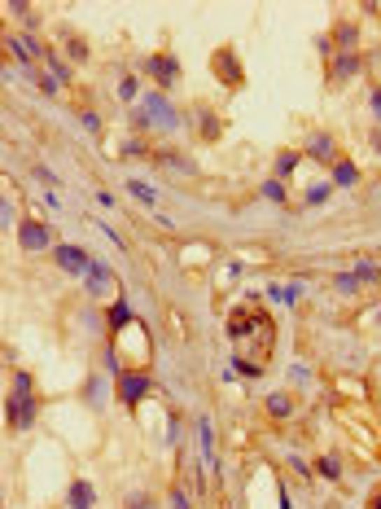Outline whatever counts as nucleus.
Listing matches in <instances>:
<instances>
[{"mask_svg":"<svg viewBox=\"0 0 381 509\" xmlns=\"http://www.w3.org/2000/svg\"><path fill=\"white\" fill-rule=\"evenodd\" d=\"M228 338L233 342H245V338H263L272 347V321L259 303H245V307H233L228 312Z\"/></svg>","mask_w":381,"mask_h":509,"instance_id":"1","label":"nucleus"},{"mask_svg":"<svg viewBox=\"0 0 381 509\" xmlns=\"http://www.w3.org/2000/svg\"><path fill=\"white\" fill-rule=\"evenodd\" d=\"M84 290H88V299H96V303L123 299V286H119V277H114V268L106 264V259H92V264H88V272H84Z\"/></svg>","mask_w":381,"mask_h":509,"instance_id":"2","label":"nucleus"},{"mask_svg":"<svg viewBox=\"0 0 381 509\" xmlns=\"http://www.w3.org/2000/svg\"><path fill=\"white\" fill-rule=\"evenodd\" d=\"M141 106H145V114H149V123H154V132H175V127L185 123V119H180V110L171 106V97L162 92V88H149Z\"/></svg>","mask_w":381,"mask_h":509,"instance_id":"3","label":"nucleus"},{"mask_svg":"<svg viewBox=\"0 0 381 509\" xmlns=\"http://www.w3.org/2000/svg\"><path fill=\"white\" fill-rule=\"evenodd\" d=\"M18 246H22L27 255H40V251L53 255L62 242H57V233H53V224H44V220H22V224H18Z\"/></svg>","mask_w":381,"mask_h":509,"instance_id":"4","label":"nucleus"},{"mask_svg":"<svg viewBox=\"0 0 381 509\" xmlns=\"http://www.w3.org/2000/svg\"><path fill=\"white\" fill-rule=\"evenodd\" d=\"M114 391H119V404L123 408H136V404H145L149 391H154V377L141 373V369H123L119 377H114Z\"/></svg>","mask_w":381,"mask_h":509,"instance_id":"5","label":"nucleus"},{"mask_svg":"<svg viewBox=\"0 0 381 509\" xmlns=\"http://www.w3.org/2000/svg\"><path fill=\"white\" fill-rule=\"evenodd\" d=\"M141 71L145 75H154V88H175V79H180V62L171 57V53H149V57H141Z\"/></svg>","mask_w":381,"mask_h":509,"instance_id":"6","label":"nucleus"},{"mask_svg":"<svg viewBox=\"0 0 381 509\" xmlns=\"http://www.w3.org/2000/svg\"><path fill=\"white\" fill-rule=\"evenodd\" d=\"M210 71H215V79H224L228 88H241L245 84V71H241V62H237V48H215L210 53Z\"/></svg>","mask_w":381,"mask_h":509,"instance_id":"7","label":"nucleus"},{"mask_svg":"<svg viewBox=\"0 0 381 509\" xmlns=\"http://www.w3.org/2000/svg\"><path fill=\"white\" fill-rule=\"evenodd\" d=\"M48 259H53V264H57L62 272H71V277H84V272H88V264H92V255L84 251V246H71V242H62Z\"/></svg>","mask_w":381,"mask_h":509,"instance_id":"8","label":"nucleus"},{"mask_svg":"<svg viewBox=\"0 0 381 509\" xmlns=\"http://www.w3.org/2000/svg\"><path fill=\"white\" fill-rule=\"evenodd\" d=\"M5 421L13 431H27L31 421H36V396H18V391H9L5 400Z\"/></svg>","mask_w":381,"mask_h":509,"instance_id":"9","label":"nucleus"},{"mask_svg":"<svg viewBox=\"0 0 381 509\" xmlns=\"http://www.w3.org/2000/svg\"><path fill=\"white\" fill-rule=\"evenodd\" d=\"M303 158L320 162V167H333V162H338V141L329 137V132H311V137H307V150H303Z\"/></svg>","mask_w":381,"mask_h":509,"instance_id":"10","label":"nucleus"},{"mask_svg":"<svg viewBox=\"0 0 381 509\" xmlns=\"http://www.w3.org/2000/svg\"><path fill=\"white\" fill-rule=\"evenodd\" d=\"M66 509H96V487L88 479H75L66 491Z\"/></svg>","mask_w":381,"mask_h":509,"instance_id":"11","label":"nucleus"},{"mask_svg":"<svg viewBox=\"0 0 381 509\" xmlns=\"http://www.w3.org/2000/svg\"><path fill=\"white\" fill-rule=\"evenodd\" d=\"M359 71H364V53H338V57H333V71H329V75H333L338 84H346V79H355Z\"/></svg>","mask_w":381,"mask_h":509,"instance_id":"12","label":"nucleus"},{"mask_svg":"<svg viewBox=\"0 0 381 509\" xmlns=\"http://www.w3.org/2000/svg\"><path fill=\"white\" fill-rule=\"evenodd\" d=\"M84 400H88V408H96V413H101V408L110 404V386H106V377H84Z\"/></svg>","mask_w":381,"mask_h":509,"instance_id":"13","label":"nucleus"},{"mask_svg":"<svg viewBox=\"0 0 381 509\" xmlns=\"http://www.w3.org/2000/svg\"><path fill=\"white\" fill-rule=\"evenodd\" d=\"M263 408H268L272 421H289V417H294V396H289V391H272Z\"/></svg>","mask_w":381,"mask_h":509,"instance_id":"14","label":"nucleus"},{"mask_svg":"<svg viewBox=\"0 0 381 509\" xmlns=\"http://www.w3.org/2000/svg\"><path fill=\"white\" fill-rule=\"evenodd\" d=\"M149 162H162V167H171V172H180V176H193V172H197V162L185 158V154H175V150H158Z\"/></svg>","mask_w":381,"mask_h":509,"instance_id":"15","label":"nucleus"},{"mask_svg":"<svg viewBox=\"0 0 381 509\" xmlns=\"http://www.w3.org/2000/svg\"><path fill=\"white\" fill-rule=\"evenodd\" d=\"M123 325H131V303H127V299H114V303L106 307V330L119 334Z\"/></svg>","mask_w":381,"mask_h":509,"instance_id":"16","label":"nucleus"},{"mask_svg":"<svg viewBox=\"0 0 381 509\" xmlns=\"http://www.w3.org/2000/svg\"><path fill=\"white\" fill-rule=\"evenodd\" d=\"M303 294H307V286L303 281H285V286H268V299H276V303H298V299H303Z\"/></svg>","mask_w":381,"mask_h":509,"instance_id":"17","label":"nucleus"},{"mask_svg":"<svg viewBox=\"0 0 381 509\" xmlns=\"http://www.w3.org/2000/svg\"><path fill=\"white\" fill-rule=\"evenodd\" d=\"M197 448H202V456L215 466V426H210V417H197Z\"/></svg>","mask_w":381,"mask_h":509,"instance_id":"18","label":"nucleus"},{"mask_svg":"<svg viewBox=\"0 0 381 509\" xmlns=\"http://www.w3.org/2000/svg\"><path fill=\"white\" fill-rule=\"evenodd\" d=\"M355 180H359V167H355V162H346V158H338L333 162V189H351Z\"/></svg>","mask_w":381,"mask_h":509,"instance_id":"19","label":"nucleus"},{"mask_svg":"<svg viewBox=\"0 0 381 509\" xmlns=\"http://www.w3.org/2000/svg\"><path fill=\"white\" fill-rule=\"evenodd\" d=\"M298 162H303V154L280 150V154H276V167H272V176H276V180H289V176L298 172Z\"/></svg>","mask_w":381,"mask_h":509,"instance_id":"20","label":"nucleus"},{"mask_svg":"<svg viewBox=\"0 0 381 509\" xmlns=\"http://www.w3.org/2000/svg\"><path fill=\"white\" fill-rule=\"evenodd\" d=\"M359 31H355V22H342L338 27V40H333V48H338V53H359Z\"/></svg>","mask_w":381,"mask_h":509,"instance_id":"21","label":"nucleus"},{"mask_svg":"<svg viewBox=\"0 0 381 509\" xmlns=\"http://www.w3.org/2000/svg\"><path fill=\"white\" fill-rule=\"evenodd\" d=\"M259 193H263L268 202H276V207H285V202H289V193H285V180H276V176H268V180H263V185H259Z\"/></svg>","mask_w":381,"mask_h":509,"instance_id":"22","label":"nucleus"},{"mask_svg":"<svg viewBox=\"0 0 381 509\" xmlns=\"http://www.w3.org/2000/svg\"><path fill=\"white\" fill-rule=\"evenodd\" d=\"M127 193L136 202H145V207H158V189L149 185V180H127Z\"/></svg>","mask_w":381,"mask_h":509,"instance_id":"23","label":"nucleus"},{"mask_svg":"<svg viewBox=\"0 0 381 509\" xmlns=\"http://www.w3.org/2000/svg\"><path fill=\"white\" fill-rule=\"evenodd\" d=\"M329 198H333V180H320V185H311V189L303 193V202H307V207H324Z\"/></svg>","mask_w":381,"mask_h":509,"instance_id":"24","label":"nucleus"},{"mask_svg":"<svg viewBox=\"0 0 381 509\" xmlns=\"http://www.w3.org/2000/svg\"><path fill=\"white\" fill-rule=\"evenodd\" d=\"M44 67H48V75H53V79L71 84V67H66V62L57 57V48H48V53H44Z\"/></svg>","mask_w":381,"mask_h":509,"instance_id":"25","label":"nucleus"},{"mask_svg":"<svg viewBox=\"0 0 381 509\" xmlns=\"http://www.w3.org/2000/svg\"><path fill=\"white\" fill-rule=\"evenodd\" d=\"M316 479L338 483L342 479V461H338V456H320V461H316Z\"/></svg>","mask_w":381,"mask_h":509,"instance_id":"26","label":"nucleus"},{"mask_svg":"<svg viewBox=\"0 0 381 509\" xmlns=\"http://www.w3.org/2000/svg\"><path fill=\"white\" fill-rule=\"evenodd\" d=\"M136 92H141V79L131 71H123L119 75V102H136Z\"/></svg>","mask_w":381,"mask_h":509,"instance_id":"27","label":"nucleus"},{"mask_svg":"<svg viewBox=\"0 0 381 509\" xmlns=\"http://www.w3.org/2000/svg\"><path fill=\"white\" fill-rule=\"evenodd\" d=\"M233 369L241 373V377H263V360H245L241 351L233 356Z\"/></svg>","mask_w":381,"mask_h":509,"instance_id":"28","label":"nucleus"},{"mask_svg":"<svg viewBox=\"0 0 381 509\" xmlns=\"http://www.w3.org/2000/svg\"><path fill=\"white\" fill-rule=\"evenodd\" d=\"M355 277H359V286H368V281H377V277H381V264H377V259H359Z\"/></svg>","mask_w":381,"mask_h":509,"instance_id":"29","label":"nucleus"},{"mask_svg":"<svg viewBox=\"0 0 381 509\" xmlns=\"http://www.w3.org/2000/svg\"><path fill=\"white\" fill-rule=\"evenodd\" d=\"M101 360H106V373H110V377H119V373H123V360H119V351H114V342H106Z\"/></svg>","mask_w":381,"mask_h":509,"instance_id":"30","label":"nucleus"},{"mask_svg":"<svg viewBox=\"0 0 381 509\" xmlns=\"http://www.w3.org/2000/svg\"><path fill=\"white\" fill-rule=\"evenodd\" d=\"M79 123H84L88 137H101V114H96V110H79Z\"/></svg>","mask_w":381,"mask_h":509,"instance_id":"31","label":"nucleus"},{"mask_svg":"<svg viewBox=\"0 0 381 509\" xmlns=\"http://www.w3.org/2000/svg\"><path fill=\"white\" fill-rule=\"evenodd\" d=\"M202 137H206V141H220V114L202 110Z\"/></svg>","mask_w":381,"mask_h":509,"instance_id":"32","label":"nucleus"},{"mask_svg":"<svg viewBox=\"0 0 381 509\" xmlns=\"http://www.w3.org/2000/svg\"><path fill=\"white\" fill-rule=\"evenodd\" d=\"M9 391H18V396H31L36 391V382H31V373L27 369H13V386Z\"/></svg>","mask_w":381,"mask_h":509,"instance_id":"33","label":"nucleus"},{"mask_svg":"<svg viewBox=\"0 0 381 509\" xmlns=\"http://www.w3.org/2000/svg\"><path fill=\"white\" fill-rule=\"evenodd\" d=\"M5 13H18V18H22L27 27H36V22H40V18H31V5H22V0H9Z\"/></svg>","mask_w":381,"mask_h":509,"instance_id":"34","label":"nucleus"},{"mask_svg":"<svg viewBox=\"0 0 381 509\" xmlns=\"http://www.w3.org/2000/svg\"><path fill=\"white\" fill-rule=\"evenodd\" d=\"M333 286H338L342 294H359V277H355V272H342V277H333Z\"/></svg>","mask_w":381,"mask_h":509,"instance_id":"35","label":"nucleus"},{"mask_svg":"<svg viewBox=\"0 0 381 509\" xmlns=\"http://www.w3.org/2000/svg\"><path fill=\"white\" fill-rule=\"evenodd\" d=\"M0 224H5L9 233H18V216H13V202H9V198L0 202Z\"/></svg>","mask_w":381,"mask_h":509,"instance_id":"36","label":"nucleus"},{"mask_svg":"<svg viewBox=\"0 0 381 509\" xmlns=\"http://www.w3.org/2000/svg\"><path fill=\"white\" fill-rule=\"evenodd\" d=\"M131 127H136V132H154V123H149L145 106H136V110H131Z\"/></svg>","mask_w":381,"mask_h":509,"instance_id":"37","label":"nucleus"},{"mask_svg":"<svg viewBox=\"0 0 381 509\" xmlns=\"http://www.w3.org/2000/svg\"><path fill=\"white\" fill-rule=\"evenodd\" d=\"M171 509H193V501H189L185 487H171Z\"/></svg>","mask_w":381,"mask_h":509,"instance_id":"38","label":"nucleus"},{"mask_svg":"<svg viewBox=\"0 0 381 509\" xmlns=\"http://www.w3.org/2000/svg\"><path fill=\"white\" fill-rule=\"evenodd\" d=\"M40 92H48V97H53V92H62V79H53V75H40Z\"/></svg>","mask_w":381,"mask_h":509,"instance_id":"39","label":"nucleus"},{"mask_svg":"<svg viewBox=\"0 0 381 509\" xmlns=\"http://www.w3.org/2000/svg\"><path fill=\"white\" fill-rule=\"evenodd\" d=\"M71 57L75 62H88V44L84 40H71Z\"/></svg>","mask_w":381,"mask_h":509,"instance_id":"40","label":"nucleus"},{"mask_svg":"<svg viewBox=\"0 0 381 509\" xmlns=\"http://www.w3.org/2000/svg\"><path fill=\"white\" fill-rule=\"evenodd\" d=\"M36 176L44 180V185H48V189H57V176H53V172H48V167H36Z\"/></svg>","mask_w":381,"mask_h":509,"instance_id":"41","label":"nucleus"},{"mask_svg":"<svg viewBox=\"0 0 381 509\" xmlns=\"http://www.w3.org/2000/svg\"><path fill=\"white\" fill-rule=\"evenodd\" d=\"M368 106H373V114L381 119V88H373V92H368Z\"/></svg>","mask_w":381,"mask_h":509,"instance_id":"42","label":"nucleus"},{"mask_svg":"<svg viewBox=\"0 0 381 509\" xmlns=\"http://www.w3.org/2000/svg\"><path fill=\"white\" fill-rule=\"evenodd\" d=\"M289 382L303 386V382H307V369H303V365H294V369H289Z\"/></svg>","mask_w":381,"mask_h":509,"instance_id":"43","label":"nucleus"},{"mask_svg":"<svg viewBox=\"0 0 381 509\" xmlns=\"http://www.w3.org/2000/svg\"><path fill=\"white\" fill-rule=\"evenodd\" d=\"M127 509H154V501H149V496H131V505Z\"/></svg>","mask_w":381,"mask_h":509,"instance_id":"44","label":"nucleus"},{"mask_svg":"<svg viewBox=\"0 0 381 509\" xmlns=\"http://www.w3.org/2000/svg\"><path fill=\"white\" fill-rule=\"evenodd\" d=\"M373 150L381 154V127H377V132H373Z\"/></svg>","mask_w":381,"mask_h":509,"instance_id":"45","label":"nucleus"},{"mask_svg":"<svg viewBox=\"0 0 381 509\" xmlns=\"http://www.w3.org/2000/svg\"><path fill=\"white\" fill-rule=\"evenodd\" d=\"M368 509H381V491H377V496H373V501H368Z\"/></svg>","mask_w":381,"mask_h":509,"instance_id":"46","label":"nucleus"}]
</instances>
